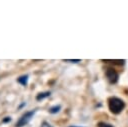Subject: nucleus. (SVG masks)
I'll return each instance as SVG.
<instances>
[{
	"instance_id": "f257e3e1",
	"label": "nucleus",
	"mask_w": 128,
	"mask_h": 127,
	"mask_svg": "<svg viewBox=\"0 0 128 127\" xmlns=\"http://www.w3.org/2000/svg\"><path fill=\"white\" fill-rule=\"evenodd\" d=\"M125 106H126L125 102L119 97L111 96L108 98V109L112 114L115 115L120 114L124 110Z\"/></svg>"
},
{
	"instance_id": "f03ea898",
	"label": "nucleus",
	"mask_w": 128,
	"mask_h": 127,
	"mask_svg": "<svg viewBox=\"0 0 128 127\" xmlns=\"http://www.w3.org/2000/svg\"><path fill=\"white\" fill-rule=\"evenodd\" d=\"M35 112H36V110H30V111L25 112V113L19 118V120L17 121L16 127H24V126H26V125L31 121V119L33 118Z\"/></svg>"
},
{
	"instance_id": "7ed1b4c3",
	"label": "nucleus",
	"mask_w": 128,
	"mask_h": 127,
	"mask_svg": "<svg viewBox=\"0 0 128 127\" xmlns=\"http://www.w3.org/2000/svg\"><path fill=\"white\" fill-rule=\"evenodd\" d=\"M105 75H106V78L109 81V83L115 84V83L118 82L119 74H118V72L115 69H113V68H107V70L105 71Z\"/></svg>"
},
{
	"instance_id": "20e7f679",
	"label": "nucleus",
	"mask_w": 128,
	"mask_h": 127,
	"mask_svg": "<svg viewBox=\"0 0 128 127\" xmlns=\"http://www.w3.org/2000/svg\"><path fill=\"white\" fill-rule=\"evenodd\" d=\"M50 95H51V93H50L49 91H46V92H40V93L37 94V96H36V100H37V101H41V100H43V99L48 98Z\"/></svg>"
},
{
	"instance_id": "39448f33",
	"label": "nucleus",
	"mask_w": 128,
	"mask_h": 127,
	"mask_svg": "<svg viewBox=\"0 0 128 127\" xmlns=\"http://www.w3.org/2000/svg\"><path fill=\"white\" fill-rule=\"evenodd\" d=\"M28 79H29V76L28 75H22V76H20L17 79V82L19 84H21L22 86H26L28 84Z\"/></svg>"
},
{
	"instance_id": "423d86ee",
	"label": "nucleus",
	"mask_w": 128,
	"mask_h": 127,
	"mask_svg": "<svg viewBox=\"0 0 128 127\" xmlns=\"http://www.w3.org/2000/svg\"><path fill=\"white\" fill-rule=\"evenodd\" d=\"M60 110H61V105H54V106L50 107L48 111L50 114H57Z\"/></svg>"
},
{
	"instance_id": "0eeeda50",
	"label": "nucleus",
	"mask_w": 128,
	"mask_h": 127,
	"mask_svg": "<svg viewBox=\"0 0 128 127\" xmlns=\"http://www.w3.org/2000/svg\"><path fill=\"white\" fill-rule=\"evenodd\" d=\"M97 127H114L112 124L110 123H107V122H103V121H100L98 122L97 124Z\"/></svg>"
},
{
	"instance_id": "6e6552de",
	"label": "nucleus",
	"mask_w": 128,
	"mask_h": 127,
	"mask_svg": "<svg viewBox=\"0 0 128 127\" xmlns=\"http://www.w3.org/2000/svg\"><path fill=\"white\" fill-rule=\"evenodd\" d=\"M64 61H65V62H70V63H78V62H80L81 60H80V59H65Z\"/></svg>"
},
{
	"instance_id": "1a4fd4ad",
	"label": "nucleus",
	"mask_w": 128,
	"mask_h": 127,
	"mask_svg": "<svg viewBox=\"0 0 128 127\" xmlns=\"http://www.w3.org/2000/svg\"><path fill=\"white\" fill-rule=\"evenodd\" d=\"M40 127H53L49 122H47V121H43L42 123H41V126Z\"/></svg>"
},
{
	"instance_id": "9d476101",
	"label": "nucleus",
	"mask_w": 128,
	"mask_h": 127,
	"mask_svg": "<svg viewBox=\"0 0 128 127\" xmlns=\"http://www.w3.org/2000/svg\"><path fill=\"white\" fill-rule=\"evenodd\" d=\"M11 121V117H5L4 119H3V123H7V122H10Z\"/></svg>"
},
{
	"instance_id": "9b49d317",
	"label": "nucleus",
	"mask_w": 128,
	"mask_h": 127,
	"mask_svg": "<svg viewBox=\"0 0 128 127\" xmlns=\"http://www.w3.org/2000/svg\"><path fill=\"white\" fill-rule=\"evenodd\" d=\"M69 127H82V126H77V125H71V126H69Z\"/></svg>"
}]
</instances>
